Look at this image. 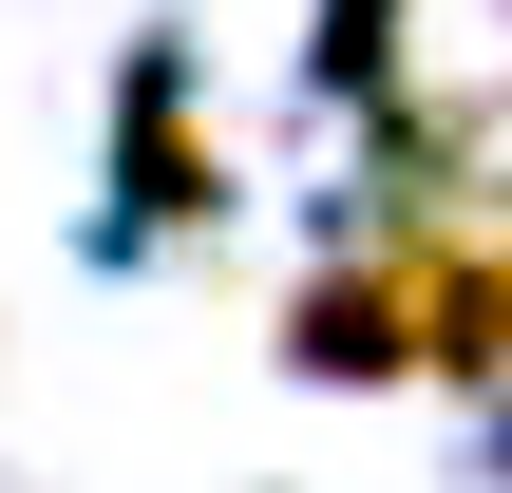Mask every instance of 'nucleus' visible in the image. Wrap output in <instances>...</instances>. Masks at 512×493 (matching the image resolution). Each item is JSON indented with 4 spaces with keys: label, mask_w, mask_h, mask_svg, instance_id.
<instances>
[{
    "label": "nucleus",
    "mask_w": 512,
    "mask_h": 493,
    "mask_svg": "<svg viewBox=\"0 0 512 493\" xmlns=\"http://www.w3.org/2000/svg\"><path fill=\"white\" fill-rule=\"evenodd\" d=\"M285 361H304V380H399V361H418V323H399V266H323V285L285 304Z\"/></svg>",
    "instance_id": "nucleus-1"
},
{
    "label": "nucleus",
    "mask_w": 512,
    "mask_h": 493,
    "mask_svg": "<svg viewBox=\"0 0 512 493\" xmlns=\"http://www.w3.org/2000/svg\"><path fill=\"white\" fill-rule=\"evenodd\" d=\"M133 209H228V152L190 133V76L133 57Z\"/></svg>",
    "instance_id": "nucleus-2"
},
{
    "label": "nucleus",
    "mask_w": 512,
    "mask_h": 493,
    "mask_svg": "<svg viewBox=\"0 0 512 493\" xmlns=\"http://www.w3.org/2000/svg\"><path fill=\"white\" fill-rule=\"evenodd\" d=\"M399 57V0H323V76H380Z\"/></svg>",
    "instance_id": "nucleus-3"
}]
</instances>
